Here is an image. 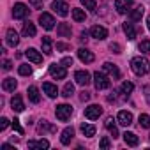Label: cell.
<instances>
[{
	"label": "cell",
	"instance_id": "2",
	"mask_svg": "<svg viewBox=\"0 0 150 150\" xmlns=\"http://www.w3.org/2000/svg\"><path fill=\"white\" fill-rule=\"evenodd\" d=\"M94 83H96V88H97V90H106V88L111 87L110 78L106 76L104 72H99V71L94 74Z\"/></svg>",
	"mask_w": 150,
	"mask_h": 150
},
{
	"label": "cell",
	"instance_id": "11",
	"mask_svg": "<svg viewBox=\"0 0 150 150\" xmlns=\"http://www.w3.org/2000/svg\"><path fill=\"white\" fill-rule=\"evenodd\" d=\"M90 35H92V37H96L97 41H103V39H106V37H108V30H106L104 27H101V25H96V27H92V28H90Z\"/></svg>",
	"mask_w": 150,
	"mask_h": 150
},
{
	"label": "cell",
	"instance_id": "49",
	"mask_svg": "<svg viewBox=\"0 0 150 150\" xmlns=\"http://www.w3.org/2000/svg\"><path fill=\"white\" fill-rule=\"evenodd\" d=\"M80 39H81V42H87V39H88V34H87V32H81V37H80Z\"/></svg>",
	"mask_w": 150,
	"mask_h": 150
},
{
	"label": "cell",
	"instance_id": "42",
	"mask_svg": "<svg viewBox=\"0 0 150 150\" xmlns=\"http://www.w3.org/2000/svg\"><path fill=\"white\" fill-rule=\"evenodd\" d=\"M7 125H9V120H7L6 117H2V118H0V131L7 129Z\"/></svg>",
	"mask_w": 150,
	"mask_h": 150
},
{
	"label": "cell",
	"instance_id": "36",
	"mask_svg": "<svg viewBox=\"0 0 150 150\" xmlns=\"http://www.w3.org/2000/svg\"><path fill=\"white\" fill-rule=\"evenodd\" d=\"M18 72L21 74V76H30V74H32V67L28 64H21L20 69H18Z\"/></svg>",
	"mask_w": 150,
	"mask_h": 150
},
{
	"label": "cell",
	"instance_id": "33",
	"mask_svg": "<svg viewBox=\"0 0 150 150\" xmlns=\"http://www.w3.org/2000/svg\"><path fill=\"white\" fill-rule=\"evenodd\" d=\"M72 94H74V85H72V83L69 81V83H65V85H64V90H62V96H64V97L67 99V97H71Z\"/></svg>",
	"mask_w": 150,
	"mask_h": 150
},
{
	"label": "cell",
	"instance_id": "26",
	"mask_svg": "<svg viewBox=\"0 0 150 150\" xmlns=\"http://www.w3.org/2000/svg\"><path fill=\"white\" fill-rule=\"evenodd\" d=\"M16 87H18V81H16L14 78H6L4 83H2V88H4L6 92H14Z\"/></svg>",
	"mask_w": 150,
	"mask_h": 150
},
{
	"label": "cell",
	"instance_id": "12",
	"mask_svg": "<svg viewBox=\"0 0 150 150\" xmlns=\"http://www.w3.org/2000/svg\"><path fill=\"white\" fill-rule=\"evenodd\" d=\"M132 4H134V0H117V2H115V9H117V13L125 14L131 9Z\"/></svg>",
	"mask_w": 150,
	"mask_h": 150
},
{
	"label": "cell",
	"instance_id": "10",
	"mask_svg": "<svg viewBox=\"0 0 150 150\" xmlns=\"http://www.w3.org/2000/svg\"><path fill=\"white\" fill-rule=\"evenodd\" d=\"M117 120H118V124H120V125H124V127H129V125L132 124V113H131V111H125V110H122V111H118V115H117Z\"/></svg>",
	"mask_w": 150,
	"mask_h": 150
},
{
	"label": "cell",
	"instance_id": "7",
	"mask_svg": "<svg viewBox=\"0 0 150 150\" xmlns=\"http://www.w3.org/2000/svg\"><path fill=\"white\" fill-rule=\"evenodd\" d=\"M39 23H41V27L46 28V30H53V28H55V18H53L50 13H42V14L39 16Z\"/></svg>",
	"mask_w": 150,
	"mask_h": 150
},
{
	"label": "cell",
	"instance_id": "21",
	"mask_svg": "<svg viewBox=\"0 0 150 150\" xmlns=\"http://www.w3.org/2000/svg\"><path fill=\"white\" fill-rule=\"evenodd\" d=\"M28 148H41V150H44V148H50V141L48 139H30L28 141Z\"/></svg>",
	"mask_w": 150,
	"mask_h": 150
},
{
	"label": "cell",
	"instance_id": "27",
	"mask_svg": "<svg viewBox=\"0 0 150 150\" xmlns=\"http://www.w3.org/2000/svg\"><path fill=\"white\" fill-rule=\"evenodd\" d=\"M23 35H25V37H34V35H35V25H34L32 21H27V23L23 25Z\"/></svg>",
	"mask_w": 150,
	"mask_h": 150
},
{
	"label": "cell",
	"instance_id": "32",
	"mask_svg": "<svg viewBox=\"0 0 150 150\" xmlns=\"http://www.w3.org/2000/svg\"><path fill=\"white\" fill-rule=\"evenodd\" d=\"M85 18H87V14L83 9H72V20L74 21H85Z\"/></svg>",
	"mask_w": 150,
	"mask_h": 150
},
{
	"label": "cell",
	"instance_id": "28",
	"mask_svg": "<svg viewBox=\"0 0 150 150\" xmlns=\"http://www.w3.org/2000/svg\"><path fill=\"white\" fill-rule=\"evenodd\" d=\"M57 34H58L60 37H71V27H69L67 23H60V25L57 27Z\"/></svg>",
	"mask_w": 150,
	"mask_h": 150
},
{
	"label": "cell",
	"instance_id": "48",
	"mask_svg": "<svg viewBox=\"0 0 150 150\" xmlns=\"http://www.w3.org/2000/svg\"><path fill=\"white\" fill-rule=\"evenodd\" d=\"M143 92H145V97H146V101L150 103V85H146V87L143 88Z\"/></svg>",
	"mask_w": 150,
	"mask_h": 150
},
{
	"label": "cell",
	"instance_id": "47",
	"mask_svg": "<svg viewBox=\"0 0 150 150\" xmlns=\"http://www.w3.org/2000/svg\"><path fill=\"white\" fill-rule=\"evenodd\" d=\"M80 99H81V101H88V99H90V92H85V90H83V92L80 94Z\"/></svg>",
	"mask_w": 150,
	"mask_h": 150
},
{
	"label": "cell",
	"instance_id": "20",
	"mask_svg": "<svg viewBox=\"0 0 150 150\" xmlns=\"http://www.w3.org/2000/svg\"><path fill=\"white\" fill-rule=\"evenodd\" d=\"M42 90H44L46 96L51 97V99H55V97L58 96V88H57V85H53V83H44V85H42Z\"/></svg>",
	"mask_w": 150,
	"mask_h": 150
},
{
	"label": "cell",
	"instance_id": "37",
	"mask_svg": "<svg viewBox=\"0 0 150 150\" xmlns=\"http://www.w3.org/2000/svg\"><path fill=\"white\" fill-rule=\"evenodd\" d=\"M81 4L85 6V9H88V11H92V13H96V9H97L96 0H81Z\"/></svg>",
	"mask_w": 150,
	"mask_h": 150
},
{
	"label": "cell",
	"instance_id": "17",
	"mask_svg": "<svg viewBox=\"0 0 150 150\" xmlns=\"http://www.w3.org/2000/svg\"><path fill=\"white\" fill-rule=\"evenodd\" d=\"M72 138H74V129H72V127H65V129L62 131L60 141H62V145H69V143L72 141Z\"/></svg>",
	"mask_w": 150,
	"mask_h": 150
},
{
	"label": "cell",
	"instance_id": "3",
	"mask_svg": "<svg viewBox=\"0 0 150 150\" xmlns=\"http://www.w3.org/2000/svg\"><path fill=\"white\" fill-rule=\"evenodd\" d=\"M55 115H57V118H58L60 122H65V120L71 118V115H72V108H71L69 104H60V106H57Z\"/></svg>",
	"mask_w": 150,
	"mask_h": 150
},
{
	"label": "cell",
	"instance_id": "38",
	"mask_svg": "<svg viewBox=\"0 0 150 150\" xmlns=\"http://www.w3.org/2000/svg\"><path fill=\"white\" fill-rule=\"evenodd\" d=\"M139 127H145V129H150V117L148 115H139Z\"/></svg>",
	"mask_w": 150,
	"mask_h": 150
},
{
	"label": "cell",
	"instance_id": "6",
	"mask_svg": "<svg viewBox=\"0 0 150 150\" xmlns=\"http://www.w3.org/2000/svg\"><path fill=\"white\" fill-rule=\"evenodd\" d=\"M13 16H14V20H23V18H27V16H28V7H27L25 4H21V2L14 4V7H13Z\"/></svg>",
	"mask_w": 150,
	"mask_h": 150
},
{
	"label": "cell",
	"instance_id": "31",
	"mask_svg": "<svg viewBox=\"0 0 150 150\" xmlns=\"http://www.w3.org/2000/svg\"><path fill=\"white\" fill-rule=\"evenodd\" d=\"M81 132H83V136L92 138V136L96 134V127L90 125V124H81Z\"/></svg>",
	"mask_w": 150,
	"mask_h": 150
},
{
	"label": "cell",
	"instance_id": "24",
	"mask_svg": "<svg viewBox=\"0 0 150 150\" xmlns=\"http://www.w3.org/2000/svg\"><path fill=\"white\" fill-rule=\"evenodd\" d=\"M11 106H13V110H14V111L21 113V111L25 110V104H23L21 96H14V97H13V101H11Z\"/></svg>",
	"mask_w": 150,
	"mask_h": 150
},
{
	"label": "cell",
	"instance_id": "41",
	"mask_svg": "<svg viewBox=\"0 0 150 150\" xmlns=\"http://www.w3.org/2000/svg\"><path fill=\"white\" fill-rule=\"evenodd\" d=\"M57 50L58 51H67V50H71V46L65 44V42H57Z\"/></svg>",
	"mask_w": 150,
	"mask_h": 150
},
{
	"label": "cell",
	"instance_id": "45",
	"mask_svg": "<svg viewBox=\"0 0 150 150\" xmlns=\"http://www.w3.org/2000/svg\"><path fill=\"white\" fill-rule=\"evenodd\" d=\"M64 67H69V65H72V58L71 57H65V58H62V62H60Z\"/></svg>",
	"mask_w": 150,
	"mask_h": 150
},
{
	"label": "cell",
	"instance_id": "1",
	"mask_svg": "<svg viewBox=\"0 0 150 150\" xmlns=\"http://www.w3.org/2000/svg\"><path fill=\"white\" fill-rule=\"evenodd\" d=\"M131 69L134 74L138 76H143V74H148L150 72V62L145 58V57H134L131 60Z\"/></svg>",
	"mask_w": 150,
	"mask_h": 150
},
{
	"label": "cell",
	"instance_id": "22",
	"mask_svg": "<svg viewBox=\"0 0 150 150\" xmlns=\"http://www.w3.org/2000/svg\"><path fill=\"white\" fill-rule=\"evenodd\" d=\"M41 46H42V51H44L46 55H51V53H53V42H51V37L44 35L42 41H41Z\"/></svg>",
	"mask_w": 150,
	"mask_h": 150
},
{
	"label": "cell",
	"instance_id": "19",
	"mask_svg": "<svg viewBox=\"0 0 150 150\" xmlns=\"http://www.w3.org/2000/svg\"><path fill=\"white\" fill-rule=\"evenodd\" d=\"M122 136H124V141H125V145H129V146H138L139 139H138V136H136L134 132H127V131H125Z\"/></svg>",
	"mask_w": 150,
	"mask_h": 150
},
{
	"label": "cell",
	"instance_id": "5",
	"mask_svg": "<svg viewBox=\"0 0 150 150\" xmlns=\"http://www.w3.org/2000/svg\"><path fill=\"white\" fill-rule=\"evenodd\" d=\"M50 74L55 78V80H64L65 76H67V71H65V67L60 64V65H57V64H51L50 65Z\"/></svg>",
	"mask_w": 150,
	"mask_h": 150
},
{
	"label": "cell",
	"instance_id": "50",
	"mask_svg": "<svg viewBox=\"0 0 150 150\" xmlns=\"http://www.w3.org/2000/svg\"><path fill=\"white\" fill-rule=\"evenodd\" d=\"M146 27H148V30H150V16L146 18Z\"/></svg>",
	"mask_w": 150,
	"mask_h": 150
},
{
	"label": "cell",
	"instance_id": "43",
	"mask_svg": "<svg viewBox=\"0 0 150 150\" xmlns=\"http://www.w3.org/2000/svg\"><path fill=\"white\" fill-rule=\"evenodd\" d=\"M30 6L34 9H42V2H41V0H30Z\"/></svg>",
	"mask_w": 150,
	"mask_h": 150
},
{
	"label": "cell",
	"instance_id": "16",
	"mask_svg": "<svg viewBox=\"0 0 150 150\" xmlns=\"http://www.w3.org/2000/svg\"><path fill=\"white\" fill-rule=\"evenodd\" d=\"M6 41H7L9 46H18V44H20V35H18V32H16L14 28H9V30H7Z\"/></svg>",
	"mask_w": 150,
	"mask_h": 150
},
{
	"label": "cell",
	"instance_id": "35",
	"mask_svg": "<svg viewBox=\"0 0 150 150\" xmlns=\"http://www.w3.org/2000/svg\"><path fill=\"white\" fill-rule=\"evenodd\" d=\"M138 50L143 53V55H146V53H150V41L148 39H145V41H141L139 42V46H138Z\"/></svg>",
	"mask_w": 150,
	"mask_h": 150
},
{
	"label": "cell",
	"instance_id": "30",
	"mask_svg": "<svg viewBox=\"0 0 150 150\" xmlns=\"http://www.w3.org/2000/svg\"><path fill=\"white\" fill-rule=\"evenodd\" d=\"M124 32H125V35H127V39L129 41H132L134 37H136V30H134V27H132V23H124Z\"/></svg>",
	"mask_w": 150,
	"mask_h": 150
},
{
	"label": "cell",
	"instance_id": "39",
	"mask_svg": "<svg viewBox=\"0 0 150 150\" xmlns=\"http://www.w3.org/2000/svg\"><path fill=\"white\" fill-rule=\"evenodd\" d=\"M110 145H111V143H110V138H106V136H104V138H101L99 146H101L103 150H108V148H110Z\"/></svg>",
	"mask_w": 150,
	"mask_h": 150
},
{
	"label": "cell",
	"instance_id": "25",
	"mask_svg": "<svg viewBox=\"0 0 150 150\" xmlns=\"http://www.w3.org/2000/svg\"><path fill=\"white\" fill-rule=\"evenodd\" d=\"M143 13H145V7H143V6L134 7V9L131 11V14H129L131 21H139V20H141V16H143Z\"/></svg>",
	"mask_w": 150,
	"mask_h": 150
},
{
	"label": "cell",
	"instance_id": "4",
	"mask_svg": "<svg viewBox=\"0 0 150 150\" xmlns=\"http://www.w3.org/2000/svg\"><path fill=\"white\" fill-rule=\"evenodd\" d=\"M51 9H53L57 14H60V16H67V14H69V6H67L65 0H53Z\"/></svg>",
	"mask_w": 150,
	"mask_h": 150
},
{
	"label": "cell",
	"instance_id": "13",
	"mask_svg": "<svg viewBox=\"0 0 150 150\" xmlns=\"http://www.w3.org/2000/svg\"><path fill=\"white\" fill-rule=\"evenodd\" d=\"M78 58H80L81 62H85V64H92L96 57H94V53L88 51L87 48H80V50H78Z\"/></svg>",
	"mask_w": 150,
	"mask_h": 150
},
{
	"label": "cell",
	"instance_id": "46",
	"mask_svg": "<svg viewBox=\"0 0 150 150\" xmlns=\"http://www.w3.org/2000/svg\"><path fill=\"white\" fill-rule=\"evenodd\" d=\"M2 69H4V71H11V69H13V62H11V60H4Z\"/></svg>",
	"mask_w": 150,
	"mask_h": 150
},
{
	"label": "cell",
	"instance_id": "29",
	"mask_svg": "<svg viewBox=\"0 0 150 150\" xmlns=\"http://www.w3.org/2000/svg\"><path fill=\"white\" fill-rule=\"evenodd\" d=\"M57 129H55V125H50L46 120H42L41 124H39V127H37V132L39 134H44V132H55Z\"/></svg>",
	"mask_w": 150,
	"mask_h": 150
},
{
	"label": "cell",
	"instance_id": "14",
	"mask_svg": "<svg viewBox=\"0 0 150 150\" xmlns=\"http://www.w3.org/2000/svg\"><path fill=\"white\" fill-rule=\"evenodd\" d=\"M103 69L110 74V76H113V80H118V78H120V71H118V67H117L115 64H111V62H104Z\"/></svg>",
	"mask_w": 150,
	"mask_h": 150
},
{
	"label": "cell",
	"instance_id": "40",
	"mask_svg": "<svg viewBox=\"0 0 150 150\" xmlns=\"http://www.w3.org/2000/svg\"><path fill=\"white\" fill-rule=\"evenodd\" d=\"M13 129H14L18 134H23V129H21V125H20V120H18V118H14V120H13Z\"/></svg>",
	"mask_w": 150,
	"mask_h": 150
},
{
	"label": "cell",
	"instance_id": "23",
	"mask_svg": "<svg viewBox=\"0 0 150 150\" xmlns=\"http://www.w3.org/2000/svg\"><path fill=\"white\" fill-rule=\"evenodd\" d=\"M27 94H28V99L34 103V104H37L39 101H41V96H39V88L37 87H28V90H27Z\"/></svg>",
	"mask_w": 150,
	"mask_h": 150
},
{
	"label": "cell",
	"instance_id": "15",
	"mask_svg": "<svg viewBox=\"0 0 150 150\" xmlns=\"http://www.w3.org/2000/svg\"><path fill=\"white\" fill-rule=\"evenodd\" d=\"M25 57H27L30 62H34V64H41V62H42L41 53H39L37 50H34V48H28V50L25 51Z\"/></svg>",
	"mask_w": 150,
	"mask_h": 150
},
{
	"label": "cell",
	"instance_id": "8",
	"mask_svg": "<svg viewBox=\"0 0 150 150\" xmlns=\"http://www.w3.org/2000/svg\"><path fill=\"white\" fill-rule=\"evenodd\" d=\"M103 115V108L99 106V104H90L88 108H85V117L88 118V120H96V118H99Z\"/></svg>",
	"mask_w": 150,
	"mask_h": 150
},
{
	"label": "cell",
	"instance_id": "9",
	"mask_svg": "<svg viewBox=\"0 0 150 150\" xmlns=\"http://www.w3.org/2000/svg\"><path fill=\"white\" fill-rule=\"evenodd\" d=\"M74 80H76V83L78 85H81V87H87V85H90V74L87 72V71H76L74 72Z\"/></svg>",
	"mask_w": 150,
	"mask_h": 150
},
{
	"label": "cell",
	"instance_id": "44",
	"mask_svg": "<svg viewBox=\"0 0 150 150\" xmlns=\"http://www.w3.org/2000/svg\"><path fill=\"white\" fill-rule=\"evenodd\" d=\"M110 50H111L113 53H120V50H122V48H120V44H117V42H111V44H110Z\"/></svg>",
	"mask_w": 150,
	"mask_h": 150
},
{
	"label": "cell",
	"instance_id": "34",
	"mask_svg": "<svg viewBox=\"0 0 150 150\" xmlns=\"http://www.w3.org/2000/svg\"><path fill=\"white\" fill-rule=\"evenodd\" d=\"M120 90H122V94H124V96H129V94H131V92L134 90V85H132L131 81H124V83H122V88H120Z\"/></svg>",
	"mask_w": 150,
	"mask_h": 150
},
{
	"label": "cell",
	"instance_id": "18",
	"mask_svg": "<svg viewBox=\"0 0 150 150\" xmlns=\"http://www.w3.org/2000/svg\"><path fill=\"white\" fill-rule=\"evenodd\" d=\"M104 125H106V129L111 132L113 139L120 136V134H118V129H117V125H115V120H113V117H108V118H106V122H104Z\"/></svg>",
	"mask_w": 150,
	"mask_h": 150
}]
</instances>
